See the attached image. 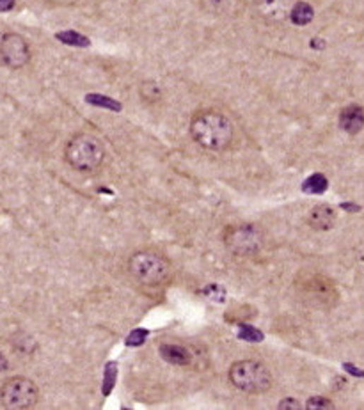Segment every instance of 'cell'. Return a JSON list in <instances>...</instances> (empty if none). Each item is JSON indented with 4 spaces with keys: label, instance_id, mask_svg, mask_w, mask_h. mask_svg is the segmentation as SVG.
<instances>
[{
    "label": "cell",
    "instance_id": "d6986e66",
    "mask_svg": "<svg viewBox=\"0 0 364 410\" xmlns=\"http://www.w3.org/2000/svg\"><path fill=\"white\" fill-rule=\"evenodd\" d=\"M306 409L307 410H331V409H334V405H332L331 399L324 398V396H313V398L307 399Z\"/></svg>",
    "mask_w": 364,
    "mask_h": 410
},
{
    "label": "cell",
    "instance_id": "cb8c5ba5",
    "mask_svg": "<svg viewBox=\"0 0 364 410\" xmlns=\"http://www.w3.org/2000/svg\"><path fill=\"white\" fill-rule=\"evenodd\" d=\"M47 2H52V4H59V6H71V4L81 2V0H47Z\"/></svg>",
    "mask_w": 364,
    "mask_h": 410
},
{
    "label": "cell",
    "instance_id": "52a82bcc",
    "mask_svg": "<svg viewBox=\"0 0 364 410\" xmlns=\"http://www.w3.org/2000/svg\"><path fill=\"white\" fill-rule=\"evenodd\" d=\"M300 290V295L306 298V302H311L315 308H327L338 298L336 288L327 277L324 276H310L304 277L303 283L297 286Z\"/></svg>",
    "mask_w": 364,
    "mask_h": 410
},
{
    "label": "cell",
    "instance_id": "ffe728a7",
    "mask_svg": "<svg viewBox=\"0 0 364 410\" xmlns=\"http://www.w3.org/2000/svg\"><path fill=\"white\" fill-rule=\"evenodd\" d=\"M88 103H93V105H100V107H109V109L112 110H119L121 105L117 102H114V100L110 98H105V96H98V95H91L88 96Z\"/></svg>",
    "mask_w": 364,
    "mask_h": 410
},
{
    "label": "cell",
    "instance_id": "7a4b0ae2",
    "mask_svg": "<svg viewBox=\"0 0 364 410\" xmlns=\"http://www.w3.org/2000/svg\"><path fill=\"white\" fill-rule=\"evenodd\" d=\"M64 156L75 171L93 172L103 163L105 149L95 135L78 134L66 144Z\"/></svg>",
    "mask_w": 364,
    "mask_h": 410
},
{
    "label": "cell",
    "instance_id": "603a6c76",
    "mask_svg": "<svg viewBox=\"0 0 364 410\" xmlns=\"http://www.w3.org/2000/svg\"><path fill=\"white\" fill-rule=\"evenodd\" d=\"M15 8V0H0V13L11 11Z\"/></svg>",
    "mask_w": 364,
    "mask_h": 410
},
{
    "label": "cell",
    "instance_id": "6da1fadb",
    "mask_svg": "<svg viewBox=\"0 0 364 410\" xmlns=\"http://www.w3.org/2000/svg\"><path fill=\"white\" fill-rule=\"evenodd\" d=\"M233 124L224 114L204 110L190 121V135L194 141L210 151H223L233 141Z\"/></svg>",
    "mask_w": 364,
    "mask_h": 410
},
{
    "label": "cell",
    "instance_id": "4fadbf2b",
    "mask_svg": "<svg viewBox=\"0 0 364 410\" xmlns=\"http://www.w3.org/2000/svg\"><path fill=\"white\" fill-rule=\"evenodd\" d=\"M290 20L295 25H299V27H303V25H307V23H311L313 22V18H315V9L311 8L307 2H303V0H297L295 2V6L291 8V11H290Z\"/></svg>",
    "mask_w": 364,
    "mask_h": 410
},
{
    "label": "cell",
    "instance_id": "d4e9b609",
    "mask_svg": "<svg viewBox=\"0 0 364 410\" xmlns=\"http://www.w3.org/2000/svg\"><path fill=\"white\" fill-rule=\"evenodd\" d=\"M8 370V361H6V357L0 353V371H6Z\"/></svg>",
    "mask_w": 364,
    "mask_h": 410
},
{
    "label": "cell",
    "instance_id": "2e32d148",
    "mask_svg": "<svg viewBox=\"0 0 364 410\" xmlns=\"http://www.w3.org/2000/svg\"><path fill=\"white\" fill-rule=\"evenodd\" d=\"M116 378H117V364L116 363H107L105 375H103V387H102L103 394L105 396L110 394L114 384H116Z\"/></svg>",
    "mask_w": 364,
    "mask_h": 410
},
{
    "label": "cell",
    "instance_id": "8992f818",
    "mask_svg": "<svg viewBox=\"0 0 364 410\" xmlns=\"http://www.w3.org/2000/svg\"><path fill=\"white\" fill-rule=\"evenodd\" d=\"M224 245L235 256H251L263 245V231L254 224H240L228 228Z\"/></svg>",
    "mask_w": 364,
    "mask_h": 410
},
{
    "label": "cell",
    "instance_id": "277c9868",
    "mask_svg": "<svg viewBox=\"0 0 364 410\" xmlns=\"http://www.w3.org/2000/svg\"><path fill=\"white\" fill-rule=\"evenodd\" d=\"M230 380L238 391L249 394H259L269 391L272 385V375L265 364L258 361H238L230 368Z\"/></svg>",
    "mask_w": 364,
    "mask_h": 410
},
{
    "label": "cell",
    "instance_id": "8fae6325",
    "mask_svg": "<svg viewBox=\"0 0 364 410\" xmlns=\"http://www.w3.org/2000/svg\"><path fill=\"white\" fill-rule=\"evenodd\" d=\"M307 222L317 231H329L336 224V211L331 206H327V204H320V206H315L310 211Z\"/></svg>",
    "mask_w": 364,
    "mask_h": 410
},
{
    "label": "cell",
    "instance_id": "7c38bea8",
    "mask_svg": "<svg viewBox=\"0 0 364 410\" xmlns=\"http://www.w3.org/2000/svg\"><path fill=\"white\" fill-rule=\"evenodd\" d=\"M363 107L360 105H350L339 116V127L341 130H345L346 134H359L363 130L364 124V116H363Z\"/></svg>",
    "mask_w": 364,
    "mask_h": 410
},
{
    "label": "cell",
    "instance_id": "e0dca14e",
    "mask_svg": "<svg viewBox=\"0 0 364 410\" xmlns=\"http://www.w3.org/2000/svg\"><path fill=\"white\" fill-rule=\"evenodd\" d=\"M238 338L245 339V341H249V343H259V341H263V338H265V336H263L262 331L254 329V327L242 325L240 332H238Z\"/></svg>",
    "mask_w": 364,
    "mask_h": 410
},
{
    "label": "cell",
    "instance_id": "5b68a950",
    "mask_svg": "<svg viewBox=\"0 0 364 410\" xmlns=\"http://www.w3.org/2000/svg\"><path fill=\"white\" fill-rule=\"evenodd\" d=\"M40 391L36 384L25 377H13L2 384L0 389V402L6 409L25 410L37 403Z\"/></svg>",
    "mask_w": 364,
    "mask_h": 410
},
{
    "label": "cell",
    "instance_id": "3957f363",
    "mask_svg": "<svg viewBox=\"0 0 364 410\" xmlns=\"http://www.w3.org/2000/svg\"><path fill=\"white\" fill-rule=\"evenodd\" d=\"M128 270L131 277L146 286H160L169 279L168 259L155 251H139L128 262Z\"/></svg>",
    "mask_w": 364,
    "mask_h": 410
},
{
    "label": "cell",
    "instance_id": "ac0fdd59",
    "mask_svg": "<svg viewBox=\"0 0 364 410\" xmlns=\"http://www.w3.org/2000/svg\"><path fill=\"white\" fill-rule=\"evenodd\" d=\"M203 295L208 298V300L223 304L224 298H226V290H224L223 286H218V284H208V286L203 290Z\"/></svg>",
    "mask_w": 364,
    "mask_h": 410
},
{
    "label": "cell",
    "instance_id": "44dd1931",
    "mask_svg": "<svg viewBox=\"0 0 364 410\" xmlns=\"http://www.w3.org/2000/svg\"><path fill=\"white\" fill-rule=\"evenodd\" d=\"M148 338V331L146 329H135L130 336L127 338V345L128 346H141L142 343Z\"/></svg>",
    "mask_w": 364,
    "mask_h": 410
},
{
    "label": "cell",
    "instance_id": "9c48e42d",
    "mask_svg": "<svg viewBox=\"0 0 364 410\" xmlns=\"http://www.w3.org/2000/svg\"><path fill=\"white\" fill-rule=\"evenodd\" d=\"M295 2L297 0H256L254 9L259 18L270 23H279L288 18Z\"/></svg>",
    "mask_w": 364,
    "mask_h": 410
},
{
    "label": "cell",
    "instance_id": "30bf717a",
    "mask_svg": "<svg viewBox=\"0 0 364 410\" xmlns=\"http://www.w3.org/2000/svg\"><path fill=\"white\" fill-rule=\"evenodd\" d=\"M158 352L168 363L176 364V366H192L194 361L201 357L196 346L175 345V343H164V345H160Z\"/></svg>",
    "mask_w": 364,
    "mask_h": 410
},
{
    "label": "cell",
    "instance_id": "9a60e30c",
    "mask_svg": "<svg viewBox=\"0 0 364 410\" xmlns=\"http://www.w3.org/2000/svg\"><path fill=\"white\" fill-rule=\"evenodd\" d=\"M59 41H62L64 45H68V47H89L91 45V41L88 40V37L84 36V34L81 33H75V30H64V33H59L57 36Z\"/></svg>",
    "mask_w": 364,
    "mask_h": 410
},
{
    "label": "cell",
    "instance_id": "ba28073f",
    "mask_svg": "<svg viewBox=\"0 0 364 410\" xmlns=\"http://www.w3.org/2000/svg\"><path fill=\"white\" fill-rule=\"evenodd\" d=\"M0 59L8 68L20 69L30 61V48L25 37L9 33L0 37Z\"/></svg>",
    "mask_w": 364,
    "mask_h": 410
},
{
    "label": "cell",
    "instance_id": "7402d4cb",
    "mask_svg": "<svg viewBox=\"0 0 364 410\" xmlns=\"http://www.w3.org/2000/svg\"><path fill=\"white\" fill-rule=\"evenodd\" d=\"M279 409L281 410H299V409H303V405H300L295 398H286L279 403Z\"/></svg>",
    "mask_w": 364,
    "mask_h": 410
},
{
    "label": "cell",
    "instance_id": "5bb4252c",
    "mask_svg": "<svg viewBox=\"0 0 364 410\" xmlns=\"http://www.w3.org/2000/svg\"><path fill=\"white\" fill-rule=\"evenodd\" d=\"M329 182L324 175L317 172V175L310 176L306 182L303 183V190L306 194H313V196H318V194H324L327 190Z\"/></svg>",
    "mask_w": 364,
    "mask_h": 410
}]
</instances>
